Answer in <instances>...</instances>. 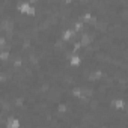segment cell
Returning <instances> with one entry per match:
<instances>
[{
    "instance_id": "cell-1",
    "label": "cell",
    "mask_w": 128,
    "mask_h": 128,
    "mask_svg": "<svg viewBox=\"0 0 128 128\" xmlns=\"http://www.w3.org/2000/svg\"><path fill=\"white\" fill-rule=\"evenodd\" d=\"M110 108H113L116 112H124V110H126V101L124 98H113L110 101Z\"/></svg>"
},
{
    "instance_id": "cell-2",
    "label": "cell",
    "mask_w": 128,
    "mask_h": 128,
    "mask_svg": "<svg viewBox=\"0 0 128 128\" xmlns=\"http://www.w3.org/2000/svg\"><path fill=\"white\" fill-rule=\"evenodd\" d=\"M21 126H23V124L18 118H9L2 128H21Z\"/></svg>"
},
{
    "instance_id": "cell-3",
    "label": "cell",
    "mask_w": 128,
    "mask_h": 128,
    "mask_svg": "<svg viewBox=\"0 0 128 128\" xmlns=\"http://www.w3.org/2000/svg\"><path fill=\"white\" fill-rule=\"evenodd\" d=\"M70 65H71L72 68H80V66L83 65L82 56H80V54H72V56L70 57Z\"/></svg>"
}]
</instances>
